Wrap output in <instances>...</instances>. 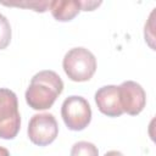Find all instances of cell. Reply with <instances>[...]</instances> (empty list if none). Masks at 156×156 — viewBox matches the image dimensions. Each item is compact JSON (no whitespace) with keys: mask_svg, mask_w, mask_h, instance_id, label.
<instances>
[{"mask_svg":"<svg viewBox=\"0 0 156 156\" xmlns=\"http://www.w3.org/2000/svg\"><path fill=\"white\" fill-rule=\"evenodd\" d=\"M104 156H124L122 152L119 151H116V150H111V151H107Z\"/></svg>","mask_w":156,"mask_h":156,"instance_id":"13","label":"cell"},{"mask_svg":"<svg viewBox=\"0 0 156 156\" xmlns=\"http://www.w3.org/2000/svg\"><path fill=\"white\" fill-rule=\"evenodd\" d=\"M71 156H99V150L93 143L78 141L72 146Z\"/></svg>","mask_w":156,"mask_h":156,"instance_id":"9","label":"cell"},{"mask_svg":"<svg viewBox=\"0 0 156 156\" xmlns=\"http://www.w3.org/2000/svg\"><path fill=\"white\" fill-rule=\"evenodd\" d=\"M61 116L68 129L83 130L91 121V108L89 102L78 95L68 96L61 106Z\"/></svg>","mask_w":156,"mask_h":156,"instance_id":"4","label":"cell"},{"mask_svg":"<svg viewBox=\"0 0 156 156\" xmlns=\"http://www.w3.org/2000/svg\"><path fill=\"white\" fill-rule=\"evenodd\" d=\"M119 102L123 112L136 116L146 105V94L141 85L133 80H126L118 87Z\"/></svg>","mask_w":156,"mask_h":156,"instance_id":"6","label":"cell"},{"mask_svg":"<svg viewBox=\"0 0 156 156\" xmlns=\"http://www.w3.org/2000/svg\"><path fill=\"white\" fill-rule=\"evenodd\" d=\"M58 134V126L51 113H37L28 124V138L38 146L51 144Z\"/></svg>","mask_w":156,"mask_h":156,"instance_id":"5","label":"cell"},{"mask_svg":"<svg viewBox=\"0 0 156 156\" xmlns=\"http://www.w3.org/2000/svg\"><path fill=\"white\" fill-rule=\"evenodd\" d=\"M95 102L99 111L108 117H118L123 113L119 102L118 87L116 85H105L98 89L95 93Z\"/></svg>","mask_w":156,"mask_h":156,"instance_id":"7","label":"cell"},{"mask_svg":"<svg viewBox=\"0 0 156 156\" xmlns=\"http://www.w3.org/2000/svg\"><path fill=\"white\" fill-rule=\"evenodd\" d=\"M49 9L54 18L60 22L71 21L82 11L80 1L78 0H54L50 1Z\"/></svg>","mask_w":156,"mask_h":156,"instance_id":"8","label":"cell"},{"mask_svg":"<svg viewBox=\"0 0 156 156\" xmlns=\"http://www.w3.org/2000/svg\"><path fill=\"white\" fill-rule=\"evenodd\" d=\"M21 128V116L16 94L6 88H0V138L11 140Z\"/></svg>","mask_w":156,"mask_h":156,"instance_id":"3","label":"cell"},{"mask_svg":"<svg viewBox=\"0 0 156 156\" xmlns=\"http://www.w3.org/2000/svg\"><path fill=\"white\" fill-rule=\"evenodd\" d=\"M100 5H101V1H80V6L83 11H93L95 7Z\"/></svg>","mask_w":156,"mask_h":156,"instance_id":"12","label":"cell"},{"mask_svg":"<svg viewBox=\"0 0 156 156\" xmlns=\"http://www.w3.org/2000/svg\"><path fill=\"white\" fill-rule=\"evenodd\" d=\"M11 41V26L7 18L0 13V50L6 49Z\"/></svg>","mask_w":156,"mask_h":156,"instance_id":"10","label":"cell"},{"mask_svg":"<svg viewBox=\"0 0 156 156\" xmlns=\"http://www.w3.org/2000/svg\"><path fill=\"white\" fill-rule=\"evenodd\" d=\"M0 156H10L9 150L5 149V147H2V146H0Z\"/></svg>","mask_w":156,"mask_h":156,"instance_id":"14","label":"cell"},{"mask_svg":"<svg viewBox=\"0 0 156 156\" xmlns=\"http://www.w3.org/2000/svg\"><path fill=\"white\" fill-rule=\"evenodd\" d=\"M5 6H17V7H27L32 9L37 12H45L49 6L50 1H23V2H1Z\"/></svg>","mask_w":156,"mask_h":156,"instance_id":"11","label":"cell"},{"mask_svg":"<svg viewBox=\"0 0 156 156\" xmlns=\"http://www.w3.org/2000/svg\"><path fill=\"white\" fill-rule=\"evenodd\" d=\"M62 67L73 82H87L96 71V58L85 48H73L63 57Z\"/></svg>","mask_w":156,"mask_h":156,"instance_id":"2","label":"cell"},{"mask_svg":"<svg viewBox=\"0 0 156 156\" xmlns=\"http://www.w3.org/2000/svg\"><path fill=\"white\" fill-rule=\"evenodd\" d=\"M63 90L61 77L50 69L40 71L33 76L26 90V101L33 110H48Z\"/></svg>","mask_w":156,"mask_h":156,"instance_id":"1","label":"cell"}]
</instances>
